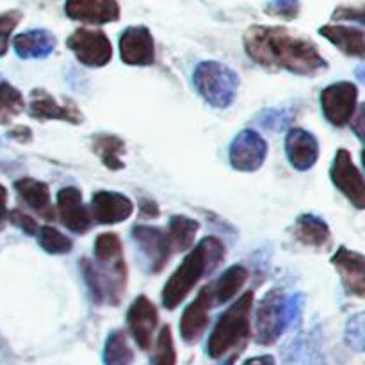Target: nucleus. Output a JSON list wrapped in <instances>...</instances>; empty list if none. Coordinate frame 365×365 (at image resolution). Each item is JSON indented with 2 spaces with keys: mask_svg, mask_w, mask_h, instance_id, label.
Listing matches in <instances>:
<instances>
[{
  "mask_svg": "<svg viewBox=\"0 0 365 365\" xmlns=\"http://www.w3.org/2000/svg\"><path fill=\"white\" fill-rule=\"evenodd\" d=\"M14 52L21 59H41L50 56L56 48V36L45 29H32V31L21 32L13 41Z\"/></svg>",
  "mask_w": 365,
  "mask_h": 365,
  "instance_id": "obj_20",
  "label": "nucleus"
},
{
  "mask_svg": "<svg viewBox=\"0 0 365 365\" xmlns=\"http://www.w3.org/2000/svg\"><path fill=\"white\" fill-rule=\"evenodd\" d=\"M6 217H7V210L6 207H4V203H0V230H2V225L4 221H6Z\"/></svg>",
  "mask_w": 365,
  "mask_h": 365,
  "instance_id": "obj_41",
  "label": "nucleus"
},
{
  "mask_svg": "<svg viewBox=\"0 0 365 365\" xmlns=\"http://www.w3.org/2000/svg\"><path fill=\"white\" fill-rule=\"evenodd\" d=\"M334 18H341V20H356L359 24H364V11L362 9H351V7H339L334 13Z\"/></svg>",
  "mask_w": 365,
  "mask_h": 365,
  "instance_id": "obj_36",
  "label": "nucleus"
},
{
  "mask_svg": "<svg viewBox=\"0 0 365 365\" xmlns=\"http://www.w3.org/2000/svg\"><path fill=\"white\" fill-rule=\"evenodd\" d=\"M245 365H277V362H274V359L271 355H262L246 360Z\"/></svg>",
  "mask_w": 365,
  "mask_h": 365,
  "instance_id": "obj_39",
  "label": "nucleus"
},
{
  "mask_svg": "<svg viewBox=\"0 0 365 365\" xmlns=\"http://www.w3.org/2000/svg\"><path fill=\"white\" fill-rule=\"evenodd\" d=\"M252 307L253 292H246L217 319L209 342H207V353L210 359H221L250 337L252 334V324H250Z\"/></svg>",
  "mask_w": 365,
  "mask_h": 365,
  "instance_id": "obj_3",
  "label": "nucleus"
},
{
  "mask_svg": "<svg viewBox=\"0 0 365 365\" xmlns=\"http://www.w3.org/2000/svg\"><path fill=\"white\" fill-rule=\"evenodd\" d=\"M319 34L334 43L346 56H365V34L362 29L346 27V25H324L319 29Z\"/></svg>",
  "mask_w": 365,
  "mask_h": 365,
  "instance_id": "obj_21",
  "label": "nucleus"
},
{
  "mask_svg": "<svg viewBox=\"0 0 365 365\" xmlns=\"http://www.w3.org/2000/svg\"><path fill=\"white\" fill-rule=\"evenodd\" d=\"M7 135H9V138H13V139H16V141H20V143L31 141V138H32L31 130H29L27 127H16V128H13V130H11Z\"/></svg>",
  "mask_w": 365,
  "mask_h": 365,
  "instance_id": "obj_37",
  "label": "nucleus"
},
{
  "mask_svg": "<svg viewBox=\"0 0 365 365\" xmlns=\"http://www.w3.org/2000/svg\"><path fill=\"white\" fill-rule=\"evenodd\" d=\"M141 212L145 214V216L157 217V216H159V207H157L155 202H152V200H143V202H141Z\"/></svg>",
  "mask_w": 365,
  "mask_h": 365,
  "instance_id": "obj_38",
  "label": "nucleus"
},
{
  "mask_svg": "<svg viewBox=\"0 0 365 365\" xmlns=\"http://www.w3.org/2000/svg\"><path fill=\"white\" fill-rule=\"evenodd\" d=\"M195 86L200 95L217 109L232 106L237 95L239 77L232 68L216 61H203L195 70Z\"/></svg>",
  "mask_w": 365,
  "mask_h": 365,
  "instance_id": "obj_4",
  "label": "nucleus"
},
{
  "mask_svg": "<svg viewBox=\"0 0 365 365\" xmlns=\"http://www.w3.org/2000/svg\"><path fill=\"white\" fill-rule=\"evenodd\" d=\"M200 225L195 220H189L185 216H173L170 220L168 228V241H170L171 252H185L192 246L198 232Z\"/></svg>",
  "mask_w": 365,
  "mask_h": 365,
  "instance_id": "obj_25",
  "label": "nucleus"
},
{
  "mask_svg": "<svg viewBox=\"0 0 365 365\" xmlns=\"http://www.w3.org/2000/svg\"><path fill=\"white\" fill-rule=\"evenodd\" d=\"M134 212V203L125 195L113 191H98L91 200V220L100 225H114L128 220Z\"/></svg>",
  "mask_w": 365,
  "mask_h": 365,
  "instance_id": "obj_14",
  "label": "nucleus"
},
{
  "mask_svg": "<svg viewBox=\"0 0 365 365\" xmlns=\"http://www.w3.org/2000/svg\"><path fill=\"white\" fill-rule=\"evenodd\" d=\"M29 110H31V116L38 120H63L68 123H78L82 120L81 110L75 107L73 102L66 100L64 103H59L50 93L43 89L32 91Z\"/></svg>",
  "mask_w": 365,
  "mask_h": 365,
  "instance_id": "obj_17",
  "label": "nucleus"
},
{
  "mask_svg": "<svg viewBox=\"0 0 365 365\" xmlns=\"http://www.w3.org/2000/svg\"><path fill=\"white\" fill-rule=\"evenodd\" d=\"M214 305L212 285L203 287L195 302L185 309L180 321V335L185 342H196L209 327V310Z\"/></svg>",
  "mask_w": 365,
  "mask_h": 365,
  "instance_id": "obj_16",
  "label": "nucleus"
},
{
  "mask_svg": "<svg viewBox=\"0 0 365 365\" xmlns=\"http://www.w3.org/2000/svg\"><path fill=\"white\" fill-rule=\"evenodd\" d=\"M66 45L86 66H106L113 57V46H110L109 38L96 29H77L66 39Z\"/></svg>",
  "mask_w": 365,
  "mask_h": 365,
  "instance_id": "obj_6",
  "label": "nucleus"
},
{
  "mask_svg": "<svg viewBox=\"0 0 365 365\" xmlns=\"http://www.w3.org/2000/svg\"><path fill=\"white\" fill-rule=\"evenodd\" d=\"M7 217H9V221L14 225V227L21 228L25 234L29 235L38 234V225H36V221L32 220L31 216H27V214L20 212V210H11V212H7Z\"/></svg>",
  "mask_w": 365,
  "mask_h": 365,
  "instance_id": "obj_34",
  "label": "nucleus"
},
{
  "mask_svg": "<svg viewBox=\"0 0 365 365\" xmlns=\"http://www.w3.org/2000/svg\"><path fill=\"white\" fill-rule=\"evenodd\" d=\"M331 180L346 195V198L356 207H365V182L359 168L355 166L351 159V153L348 150H337L334 166H331Z\"/></svg>",
  "mask_w": 365,
  "mask_h": 365,
  "instance_id": "obj_8",
  "label": "nucleus"
},
{
  "mask_svg": "<svg viewBox=\"0 0 365 365\" xmlns=\"http://www.w3.org/2000/svg\"><path fill=\"white\" fill-rule=\"evenodd\" d=\"M127 323L139 348L145 351L152 348V337L159 323V316H157L155 305L146 296H139L132 303L127 314Z\"/></svg>",
  "mask_w": 365,
  "mask_h": 365,
  "instance_id": "obj_12",
  "label": "nucleus"
},
{
  "mask_svg": "<svg viewBox=\"0 0 365 365\" xmlns=\"http://www.w3.org/2000/svg\"><path fill=\"white\" fill-rule=\"evenodd\" d=\"M248 280V271L242 266H232L220 277V280L212 285V299L214 305L227 303L237 294L242 285Z\"/></svg>",
  "mask_w": 365,
  "mask_h": 365,
  "instance_id": "obj_24",
  "label": "nucleus"
},
{
  "mask_svg": "<svg viewBox=\"0 0 365 365\" xmlns=\"http://www.w3.org/2000/svg\"><path fill=\"white\" fill-rule=\"evenodd\" d=\"M245 50L255 63L269 70L316 75L328 68V63L310 39L285 27L253 25L245 34Z\"/></svg>",
  "mask_w": 365,
  "mask_h": 365,
  "instance_id": "obj_1",
  "label": "nucleus"
},
{
  "mask_svg": "<svg viewBox=\"0 0 365 365\" xmlns=\"http://www.w3.org/2000/svg\"><path fill=\"white\" fill-rule=\"evenodd\" d=\"M38 239L39 245L45 252L52 253V255H64V253L71 252V239H68L66 235L61 234L57 228L53 227H41L38 230Z\"/></svg>",
  "mask_w": 365,
  "mask_h": 365,
  "instance_id": "obj_29",
  "label": "nucleus"
},
{
  "mask_svg": "<svg viewBox=\"0 0 365 365\" xmlns=\"http://www.w3.org/2000/svg\"><path fill=\"white\" fill-rule=\"evenodd\" d=\"M266 11L269 14H273V16L292 20L299 13V0H269Z\"/></svg>",
  "mask_w": 365,
  "mask_h": 365,
  "instance_id": "obj_33",
  "label": "nucleus"
},
{
  "mask_svg": "<svg viewBox=\"0 0 365 365\" xmlns=\"http://www.w3.org/2000/svg\"><path fill=\"white\" fill-rule=\"evenodd\" d=\"M225 257V246L220 239L205 237L177 267L163 289V305L173 310L187 298L200 278L216 269Z\"/></svg>",
  "mask_w": 365,
  "mask_h": 365,
  "instance_id": "obj_2",
  "label": "nucleus"
},
{
  "mask_svg": "<svg viewBox=\"0 0 365 365\" xmlns=\"http://www.w3.org/2000/svg\"><path fill=\"white\" fill-rule=\"evenodd\" d=\"M20 11H7V13L0 14V57L6 56L7 46H9V36L20 24Z\"/></svg>",
  "mask_w": 365,
  "mask_h": 365,
  "instance_id": "obj_32",
  "label": "nucleus"
},
{
  "mask_svg": "<svg viewBox=\"0 0 365 365\" xmlns=\"http://www.w3.org/2000/svg\"><path fill=\"white\" fill-rule=\"evenodd\" d=\"M267 155V143L259 132L246 128L230 145V164L239 171H257Z\"/></svg>",
  "mask_w": 365,
  "mask_h": 365,
  "instance_id": "obj_9",
  "label": "nucleus"
},
{
  "mask_svg": "<svg viewBox=\"0 0 365 365\" xmlns=\"http://www.w3.org/2000/svg\"><path fill=\"white\" fill-rule=\"evenodd\" d=\"M57 212L61 221L75 234H86L91 228V214L82 203V192L77 187H64L57 192Z\"/></svg>",
  "mask_w": 365,
  "mask_h": 365,
  "instance_id": "obj_15",
  "label": "nucleus"
},
{
  "mask_svg": "<svg viewBox=\"0 0 365 365\" xmlns=\"http://www.w3.org/2000/svg\"><path fill=\"white\" fill-rule=\"evenodd\" d=\"M292 312L287 298L280 291H271L257 310V342L273 344L291 321Z\"/></svg>",
  "mask_w": 365,
  "mask_h": 365,
  "instance_id": "obj_5",
  "label": "nucleus"
},
{
  "mask_svg": "<svg viewBox=\"0 0 365 365\" xmlns=\"http://www.w3.org/2000/svg\"><path fill=\"white\" fill-rule=\"evenodd\" d=\"M6 198H7V191L4 185H0V203H6Z\"/></svg>",
  "mask_w": 365,
  "mask_h": 365,
  "instance_id": "obj_42",
  "label": "nucleus"
},
{
  "mask_svg": "<svg viewBox=\"0 0 365 365\" xmlns=\"http://www.w3.org/2000/svg\"><path fill=\"white\" fill-rule=\"evenodd\" d=\"M356 98H359V89L351 82H337L328 86L321 93V107L327 120L335 127L348 125L355 116Z\"/></svg>",
  "mask_w": 365,
  "mask_h": 365,
  "instance_id": "obj_7",
  "label": "nucleus"
},
{
  "mask_svg": "<svg viewBox=\"0 0 365 365\" xmlns=\"http://www.w3.org/2000/svg\"><path fill=\"white\" fill-rule=\"evenodd\" d=\"M285 152L287 159L298 171H307L317 163L319 145L310 132L303 128H291L285 139Z\"/></svg>",
  "mask_w": 365,
  "mask_h": 365,
  "instance_id": "obj_18",
  "label": "nucleus"
},
{
  "mask_svg": "<svg viewBox=\"0 0 365 365\" xmlns=\"http://www.w3.org/2000/svg\"><path fill=\"white\" fill-rule=\"evenodd\" d=\"M121 61L130 66H150L155 61V43L152 32L143 25L127 27L120 36Z\"/></svg>",
  "mask_w": 365,
  "mask_h": 365,
  "instance_id": "obj_10",
  "label": "nucleus"
},
{
  "mask_svg": "<svg viewBox=\"0 0 365 365\" xmlns=\"http://www.w3.org/2000/svg\"><path fill=\"white\" fill-rule=\"evenodd\" d=\"M64 13L71 20L103 25L120 18V6L116 0H66Z\"/></svg>",
  "mask_w": 365,
  "mask_h": 365,
  "instance_id": "obj_13",
  "label": "nucleus"
},
{
  "mask_svg": "<svg viewBox=\"0 0 365 365\" xmlns=\"http://www.w3.org/2000/svg\"><path fill=\"white\" fill-rule=\"evenodd\" d=\"M132 237H134L135 245L141 248L143 255H145L146 262H148L150 271H153V273L163 271L171 253V246L170 241H168L166 232L159 230L155 227L139 225V227L132 228Z\"/></svg>",
  "mask_w": 365,
  "mask_h": 365,
  "instance_id": "obj_11",
  "label": "nucleus"
},
{
  "mask_svg": "<svg viewBox=\"0 0 365 365\" xmlns=\"http://www.w3.org/2000/svg\"><path fill=\"white\" fill-rule=\"evenodd\" d=\"M24 96L9 82H0V125H7L11 120L24 113Z\"/></svg>",
  "mask_w": 365,
  "mask_h": 365,
  "instance_id": "obj_28",
  "label": "nucleus"
},
{
  "mask_svg": "<svg viewBox=\"0 0 365 365\" xmlns=\"http://www.w3.org/2000/svg\"><path fill=\"white\" fill-rule=\"evenodd\" d=\"M14 189L20 198L31 207L32 210L43 216L45 220H53V209L50 205L48 185L34 178H20L14 182Z\"/></svg>",
  "mask_w": 365,
  "mask_h": 365,
  "instance_id": "obj_22",
  "label": "nucleus"
},
{
  "mask_svg": "<svg viewBox=\"0 0 365 365\" xmlns=\"http://www.w3.org/2000/svg\"><path fill=\"white\" fill-rule=\"evenodd\" d=\"M296 237L299 242L307 246H316V248H324L330 245V228L321 217L314 214H303L296 221Z\"/></svg>",
  "mask_w": 365,
  "mask_h": 365,
  "instance_id": "obj_23",
  "label": "nucleus"
},
{
  "mask_svg": "<svg viewBox=\"0 0 365 365\" xmlns=\"http://www.w3.org/2000/svg\"><path fill=\"white\" fill-rule=\"evenodd\" d=\"M93 148L98 153L100 160L103 163V166L109 168V170L118 171L123 170L125 164L121 160V153L125 152V143L120 138L110 134H100L93 139Z\"/></svg>",
  "mask_w": 365,
  "mask_h": 365,
  "instance_id": "obj_26",
  "label": "nucleus"
},
{
  "mask_svg": "<svg viewBox=\"0 0 365 365\" xmlns=\"http://www.w3.org/2000/svg\"><path fill=\"white\" fill-rule=\"evenodd\" d=\"M362 121H364V107H360L359 110V127H355L356 134H359L360 139H364V132H362Z\"/></svg>",
  "mask_w": 365,
  "mask_h": 365,
  "instance_id": "obj_40",
  "label": "nucleus"
},
{
  "mask_svg": "<svg viewBox=\"0 0 365 365\" xmlns=\"http://www.w3.org/2000/svg\"><path fill=\"white\" fill-rule=\"evenodd\" d=\"M177 362V353H175L173 335H171V328L164 327L160 330L159 339H157V349H155V360L153 365H175Z\"/></svg>",
  "mask_w": 365,
  "mask_h": 365,
  "instance_id": "obj_31",
  "label": "nucleus"
},
{
  "mask_svg": "<svg viewBox=\"0 0 365 365\" xmlns=\"http://www.w3.org/2000/svg\"><path fill=\"white\" fill-rule=\"evenodd\" d=\"M134 360V351L128 346L125 331L116 330L107 337L103 349V364L106 365H130Z\"/></svg>",
  "mask_w": 365,
  "mask_h": 365,
  "instance_id": "obj_27",
  "label": "nucleus"
},
{
  "mask_svg": "<svg viewBox=\"0 0 365 365\" xmlns=\"http://www.w3.org/2000/svg\"><path fill=\"white\" fill-rule=\"evenodd\" d=\"M335 264L337 271L341 273L342 282H344L346 289L351 294L364 298L365 294V260L362 253L349 252V250L341 248L337 255L331 259Z\"/></svg>",
  "mask_w": 365,
  "mask_h": 365,
  "instance_id": "obj_19",
  "label": "nucleus"
},
{
  "mask_svg": "<svg viewBox=\"0 0 365 365\" xmlns=\"http://www.w3.org/2000/svg\"><path fill=\"white\" fill-rule=\"evenodd\" d=\"M234 362H235V355H234V356H232V359H228V360H227V362H225L223 365H234Z\"/></svg>",
  "mask_w": 365,
  "mask_h": 365,
  "instance_id": "obj_43",
  "label": "nucleus"
},
{
  "mask_svg": "<svg viewBox=\"0 0 365 365\" xmlns=\"http://www.w3.org/2000/svg\"><path fill=\"white\" fill-rule=\"evenodd\" d=\"M123 259V246L116 234H100L95 241V260L96 262H110V260Z\"/></svg>",
  "mask_w": 365,
  "mask_h": 365,
  "instance_id": "obj_30",
  "label": "nucleus"
},
{
  "mask_svg": "<svg viewBox=\"0 0 365 365\" xmlns=\"http://www.w3.org/2000/svg\"><path fill=\"white\" fill-rule=\"evenodd\" d=\"M362 314H359V316L355 317V319H351V323H349V328H348V339H349V344L353 346L355 349H359V351H362L364 349V327H362Z\"/></svg>",
  "mask_w": 365,
  "mask_h": 365,
  "instance_id": "obj_35",
  "label": "nucleus"
}]
</instances>
